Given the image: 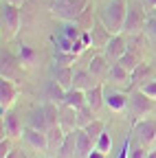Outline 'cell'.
Masks as SVG:
<instances>
[{
	"mask_svg": "<svg viewBox=\"0 0 156 158\" xmlns=\"http://www.w3.org/2000/svg\"><path fill=\"white\" fill-rule=\"evenodd\" d=\"M24 123H22V116L18 114L15 110H7L2 114V136H9V138H18L24 134Z\"/></svg>",
	"mask_w": 156,
	"mask_h": 158,
	"instance_id": "cell-7",
	"label": "cell"
},
{
	"mask_svg": "<svg viewBox=\"0 0 156 158\" xmlns=\"http://www.w3.org/2000/svg\"><path fill=\"white\" fill-rule=\"evenodd\" d=\"M95 22H97V18H95V13H92V0L86 5V9L79 13V18H77V24H79V29L82 31H90L92 27H95Z\"/></svg>",
	"mask_w": 156,
	"mask_h": 158,
	"instance_id": "cell-24",
	"label": "cell"
},
{
	"mask_svg": "<svg viewBox=\"0 0 156 158\" xmlns=\"http://www.w3.org/2000/svg\"><path fill=\"white\" fill-rule=\"evenodd\" d=\"M147 158H156V147H154V149H150V154H147Z\"/></svg>",
	"mask_w": 156,
	"mask_h": 158,
	"instance_id": "cell-46",
	"label": "cell"
},
{
	"mask_svg": "<svg viewBox=\"0 0 156 158\" xmlns=\"http://www.w3.org/2000/svg\"><path fill=\"white\" fill-rule=\"evenodd\" d=\"M125 15H128V0H110V2H106L101 7V11H99V20L106 24V29L112 35L123 33Z\"/></svg>",
	"mask_w": 156,
	"mask_h": 158,
	"instance_id": "cell-1",
	"label": "cell"
},
{
	"mask_svg": "<svg viewBox=\"0 0 156 158\" xmlns=\"http://www.w3.org/2000/svg\"><path fill=\"white\" fill-rule=\"evenodd\" d=\"M134 138L150 149L156 143V121H152V118H136L134 121Z\"/></svg>",
	"mask_w": 156,
	"mask_h": 158,
	"instance_id": "cell-5",
	"label": "cell"
},
{
	"mask_svg": "<svg viewBox=\"0 0 156 158\" xmlns=\"http://www.w3.org/2000/svg\"><path fill=\"white\" fill-rule=\"evenodd\" d=\"M147 154H150V149H147L145 145H141V143L134 138V143H132V152H130V158H147Z\"/></svg>",
	"mask_w": 156,
	"mask_h": 158,
	"instance_id": "cell-36",
	"label": "cell"
},
{
	"mask_svg": "<svg viewBox=\"0 0 156 158\" xmlns=\"http://www.w3.org/2000/svg\"><path fill=\"white\" fill-rule=\"evenodd\" d=\"M60 125L64 127V132H73L79 127L77 125V110L75 108H70L66 103L60 106Z\"/></svg>",
	"mask_w": 156,
	"mask_h": 158,
	"instance_id": "cell-17",
	"label": "cell"
},
{
	"mask_svg": "<svg viewBox=\"0 0 156 158\" xmlns=\"http://www.w3.org/2000/svg\"><path fill=\"white\" fill-rule=\"evenodd\" d=\"M90 35H92V46H95V48H106V46H108V42L112 40V33L106 29V24L101 22L99 18H97L95 27L90 29Z\"/></svg>",
	"mask_w": 156,
	"mask_h": 158,
	"instance_id": "cell-15",
	"label": "cell"
},
{
	"mask_svg": "<svg viewBox=\"0 0 156 158\" xmlns=\"http://www.w3.org/2000/svg\"><path fill=\"white\" fill-rule=\"evenodd\" d=\"M53 62H55V68L57 66H75L77 55L75 53H60V51H57L55 57H53Z\"/></svg>",
	"mask_w": 156,
	"mask_h": 158,
	"instance_id": "cell-32",
	"label": "cell"
},
{
	"mask_svg": "<svg viewBox=\"0 0 156 158\" xmlns=\"http://www.w3.org/2000/svg\"><path fill=\"white\" fill-rule=\"evenodd\" d=\"M141 90H143L150 99H154V101H156V79H152L150 84H143V86H141Z\"/></svg>",
	"mask_w": 156,
	"mask_h": 158,
	"instance_id": "cell-38",
	"label": "cell"
},
{
	"mask_svg": "<svg viewBox=\"0 0 156 158\" xmlns=\"http://www.w3.org/2000/svg\"><path fill=\"white\" fill-rule=\"evenodd\" d=\"M147 24V15H145V9L141 2H128V15H125V24H123V33L128 37H134V35H141L143 29Z\"/></svg>",
	"mask_w": 156,
	"mask_h": 158,
	"instance_id": "cell-3",
	"label": "cell"
},
{
	"mask_svg": "<svg viewBox=\"0 0 156 158\" xmlns=\"http://www.w3.org/2000/svg\"><path fill=\"white\" fill-rule=\"evenodd\" d=\"M99 81L95 79V75L88 68H75V77H73V88L79 90H90L92 86H97Z\"/></svg>",
	"mask_w": 156,
	"mask_h": 158,
	"instance_id": "cell-16",
	"label": "cell"
},
{
	"mask_svg": "<svg viewBox=\"0 0 156 158\" xmlns=\"http://www.w3.org/2000/svg\"><path fill=\"white\" fill-rule=\"evenodd\" d=\"M106 156H108V154H103V152H99V149H92L86 158H106Z\"/></svg>",
	"mask_w": 156,
	"mask_h": 158,
	"instance_id": "cell-42",
	"label": "cell"
},
{
	"mask_svg": "<svg viewBox=\"0 0 156 158\" xmlns=\"http://www.w3.org/2000/svg\"><path fill=\"white\" fill-rule=\"evenodd\" d=\"M64 138H66V132L62 125H53L46 130V141H48V156H57L60 154V147L64 143Z\"/></svg>",
	"mask_w": 156,
	"mask_h": 158,
	"instance_id": "cell-12",
	"label": "cell"
},
{
	"mask_svg": "<svg viewBox=\"0 0 156 158\" xmlns=\"http://www.w3.org/2000/svg\"><path fill=\"white\" fill-rule=\"evenodd\" d=\"M7 158H24V154H22V149H18V147H13V149H11V154H9Z\"/></svg>",
	"mask_w": 156,
	"mask_h": 158,
	"instance_id": "cell-41",
	"label": "cell"
},
{
	"mask_svg": "<svg viewBox=\"0 0 156 158\" xmlns=\"http://www.w3.org/2000/svg\"><path fill=\"white\" fill-rule=\"evenodd\" d=\"M147 7L150 9H156V0H147Z\"/></svg>",
	"mask_w": 156,
	"mask_h": 158,
	"instance_id": "cell-45",
	"label": "cell"
},
{
	"mask_svg": "<svg viewBox=\"0 0 156 158\" xmlns=\"http://www.w3.org/2000/svg\"><path fill=\"white\" fill-rule=\"evenodd\" d=\"M18 57H20L22 66H27V68H31V66L37 62V53H35V48L29 46V44H20V53H18Z\"/></svg>",
	"mask_w": 156,
	"mask_h": 158,
	"instance_id": "cell-28",
	"label": "cell"
},
{
	"mask_svg": "<svg viewBox=\"0 0 156 158\" xmlns=\"http://www.w3.org/2000/svg\"><path fill=\"white\" fill-rule=\"evenodd\" d=\"M130 152H132V141H130V136L123 141V145H121V152H119V156L116 158H130Z\"/></svg>",
	"mask_w": 156,
	"mask_h": 158,
	"instance_id": "cell-39",
	"label": "cell"
},
{
	"mask_svg": "<svg viewBox=\"0 0 156 158\" xmlns=\"http://www.w3.org/2000/svg\"><path fill=\"white\" fill-rule=\"evenodd\" d=\"M86 103L97 112L101 106H106V92H103V84L99 81L97 86H92L90 90H86Z\"/></svg>",
	"mask_w": 156,
	"mask_h": 158,
	"instance_id": "cell-18",
	"label": "cell"
},
{
	"mask_svg": "<svg viewBox=\"0 0 156 158\" xmlns=\"http://www.w3.org/2000/svg\"><path fill=\"white\" fill-rule=\"evenodd\" d=\"M73 154H77V130L73 132H66V138H64V143L60 147V158H70Z\"/></svg>",
	"mask_w": 156,
	"mask_h": 158,
	"instance_id": "cell-23",
	"label": "cell"
},
{
	"mask_svg": "<svg viewBox=\"0 0 156 158\" xmlns=\"http://www.w3.org/2000/svg\"><path fill=\"white\" fill-rule=\"evenodd\" d=\"M128 40H125V33H119V35H112V40L108 42V46L103 48V55L108 59H114V62H119V59L125 55L128 51Z\"/></svg>",
	"mask_w": 156,
	"mask_h": 158,
	"instance_id": "cell-9",
	"label": "cell"
},
{
	"mask_svg": "<svg viewBox=\"0 0 156 158\" xmlns=\"http://www.w3.org/2000/svg\"><path fill=\"white\" fill-rule=\"evenodd\" d=\"M5 2H11V5H15V7H22L27 0H5Z\"/></svg>",
	"mask_w": 156,
	"mask_h": 158,
	"instance_id": "cell-43",
	"label": "cell"
},
{
	"mask_svg": "<svg viewBox=\"0 0 156 158\" xmlns=\"http://www.w3.org/2000/svg\"><path fill=\"white\" fill-rule=\"evenodd\" d=\"M84 130H86V134L92 138V141L97 143V138H99V136L103 134V130H106V123H103V121H99V118H95V121H92L90 125H86Z\"/></svg>",
	"mask_w": 156,
	"mask_h": 158,
	"instance_id": "cell-31",
	"label": "cell"
},
{
	"mask_svg": "<svg viewBox=\"0 0 156 158\" xmlns=\"http://www.w3.org/2000/svg\"><path fill=\"white\" fill-rule=\"evenodd\" d=\"M27 125H31V127H35V130H42V132H46V130H48V121H46L44 108H37V110H33V112H31V118H29V123H27Z\"/></svg>",
	"mask_w": 156,
	"mask_h": 158,
	"instance_id": "cell-27",
	"label": "cell"
},
{
	"mask_svg": "<svg viewBox=\"0 0 156 158\" xmlns=\"http://www.w3.org/2000/svg\"><path fill=\"white\" fill-rule=\"evenodd\" d=\"M95 149H99V152H103V154H108V152L112 149V136H110V132L103 130V134L97 138V143H95Z\"/></svg>",
	"mask_w": 156,
	"mask_h": 158,
	"instance_id": "cell-33",
	"label": "cell"
},
{
	"mask_svg": "<svg viewBox=\"0 0 156 158\" xmlns=\"http://www.w3.org/2000/svg\"><path fill=\"white\" fill-rule=\"evenodd\" d=\"M92 121H95V110H92L88 103L77 110V125H79V127H86V125H90Z\"/></svg>",
	"mask_w": 156,
	"mask_h": 158,
	"instance_id": "cell-30",
	"label": "cell"
},
{
	"mask_svg": "<svg viewBox=\"0 0 156 158\" xmlns=\"http://www.w3.org/2000/svg\"><path fill=\"white\" fill-rule=\"evenodd\" d=\"M110 79H112V81H116V84H130V81H132V73H130L128 68H123L119 62H114V64L110 66Z\"/></svg>",
	"mask_w": 156,
	"mask_h": 158,
	"instance_id": "cell-25",
	"label": "cell"
},
{
	"mask_svg": "<svg viewBox=\"0 0 156 158\" xmlns=\"http://www.w3.org/2000/svg\"><path fill=\"white\" fill-rule=\"evenodd\" d=\"M92 149H95V141L86 134L84 127H77V156H79V158H86Z\"/></svg>",
	"mask_w": 156,
	"mask_h": 158,
	"instance_id": "cell-19",
	"label": "cell"
},
{
	"mask_svg": "<svg viewBox=\"0 0 156 158\" xmlns=\"http://www.w3.org/2000/svg\"><path fill=\"white\" fill-rule=\"evenodd\" d=\"M11 138L9 136H2V141H0V158H7L11 154Z\"/></svg>",
	"mask_w": 156,
	"mask_h": 158,
	"instance_id": "cell-37",
	"label": "cell"
},
{
	"mask_svg": "<svg viewBox=\"0 0 156 158\" xmlns=\"http://www.w3.org/2000/svg\"><path fill=\"white\" fill-rule=\"evenodd\" d=\"M18 94H20V90H18V84L13 79H7V77L0 79V114L13 108Z\"/></svg>",
	"mask_w": 156,
	"mask_h": 158,
	"instance_id": "cell-6",
	"label": "cell"
},
{
	"mask_svg": "<svg viewBox=\"0 0 156 158\" xmlns=\"http://www.w3.org/2000/svg\"><path fill=\"white\" fill-rule=\"evenodd\" d=\"M20 22H22L20 7H15V5L2 0V37L5 40L15 37V33L20 31Z\"/></svg>",
	"mask_w": 156,
	"mask_h": 158,
	"instance_id": "cell-4",
	"label": "cell"
},
{
	"mask_svg": "<svg viewBox=\"0 0 156 158\" xmlns=\"http://www.w3.org/2000/svg\"><path fill=\"white\" fill-rule=\"evenodd\" d=\"M152 103H154V99H150L141 88L136 90L132 97H130V106H132V116H134V121L136 118H141L145 114L152 112Z\"/></svg>",
	"mask_w": 156,
	"mask_h": 158,
	"instance_id": "cell-8",
	"label": "cell"
},
{
	"mask_svg": "<svg viewBox=\"0 0 156 158\" xmlns=\"http://www.w3.org/2000/svg\"><path fill=\"white\" fill-rule=\"evenodd\" d=\"M106 106L112 112H123L128 108V94L125 92H110V94H106Z\"/></svg>",
	"mask_w": 156,
	"mask_h": 158,
	"instance_id": "cell-22",
	"label": "cell"
},
{
	"mask_svg": "<svg viewBox=\"0 0 156 158\" xmlns=\"http://www.w3.org/2000/svg\"><path fill=\"white\" fill-rule=\"evenodd\" d=\"M64 97H66V88H62V86L53 79V81L48 84V88H46V101H53V103H57V106H62V103H64Z\"/></svg>",
	"mask_w": 156,
	"mask_h": 158,
	"instance_id": "cell-26",
	"label": "cell"
},
{
	"mask_svg": "<svg viewBox=\"0 0 156 158\" xmlns=\"http://www.w3.org/2000/svg\"><path fill=\"white\" fill-rule=\"evenodd\" d=\"M119 64H121L123 68H128V70L132 73V70H134L136 66L141 64V55L136 53V51H132V48H128V51H125V55H123V57L119 59Z\"/></svg>",
	"mask_w": 156,
	"mask_h": 158,
	"instance_id": "cell-29",
	"label": "cell"
},
{
	"mask_svg": "<svg viewBox=\"0 0 156 158\" xmlns=\"http://www.w3.org/2000/svg\"><path fill=\"white\" fill-rule=\"evenodd\" d=\"M22 136H24V141H27V145H29V147H33V149H37V152H48L46 132H42V130H35V127L27 125Z\"/></svg>",
	"mask_w": 156,
	"mask_h": 158,
	"instance_id": "cell-11",
	"label": "cell"
},
{
	"mask_svg": "<svg viewBox=\"0 0 156 158\" xmlns=\"http://www.w3.org/2000/svg\"><path fill=\"white\" fill-rule=\"evenodd\" d=\"M20 68H22V62L20 57H13L9 51L2 48V66H0V75L7 77V79H15L20 77Z\"/></svg>",
	"mask_w": 156,
	"mask_h": 158,
	"instance_id": "cell-10",
	"label": "cell"
},
{
	"mask_svg": "<svg viewBox=\"0 0 156 158\" xmlns=\"http://www.w3.org/2000/svg\"><path fill=\"white\" fill-rule=\"evenodd\" d=\"M64 103L79 110L82 106H86V90H79V88H68L66 90V97H64Z\"/></svg>",
	"mask_w": 156,
	"mask_h": 158,
	"instance_id": "cell-21",
	"label": "cell"
},
{
	"mask_svg": "<svg viewBox=\"0 0 156 158\" xmlns=\"http://www.w3.org/2000/svg\"><path fill=\"white\" fill-rule=\"evenodd\" d=\"M73 77H75V66H57L55 68V81L62 88H73Z\"/></svg>",
	"mask_w": 156,
	"mask_h": 158,
	"instance_id": "cell-20",
	"label": "cell"
},
{
	"mask_svg": "<svg viewBox=\"0 0 156 158\" xmlns=\"http://www.w3.org/2000/svg\"><path fill=\"white\" fill-rule=\"evenodd\" d=\"M108 62H110V59L106 57V55H92L90 57V62L86 64V68L95 75V79H97V81H99V79H103L106 75H110V66H108Z\"/></svg>",
	"mask_w": 156,
	"mask_h": 158,
	"instance_id": "cell-14",
	"label": "cell"
},
{
	"mask_svg": "<svg viewBox=\"0 0 156 158\" xmlns=\"http://www.w3.org/2000/svg\"><path fill=\"white\" fill-rule=\"evenodd\" d=\"M62 33H64L66 37H70L73 42H77V40L82 37V29H79V24H77V22H66L64 29H62Z\"/></svg>",
	"mask_w": 156,
	"mask_h": 158,
	"instance_id": "cell-35",
	"label": "cell"
},
{
	"mask_svg": "<svg viewBox=\"0 0 156 158\" xmlns=\"http://www.w3.org/2000/svg\"><path fill=\"white\" fill-rule=\"evenodd\" d=\"M86 48H88V46H86V44H84V42H82V40H77V42H75V44H73V53H75V55H77V57H79V55H82V53H84V51H86Z\"/></svg>",
	"mask_w": 156,
	"mask_h": 158,
	"instance_id": "cell-40",
	"label": "cell"
},
{
	"mask_svg": "<svg viewBox=\"0 0 156 158\" xmlns=\"http://www.w3.org/2000/svg\"><path fill=\"white\" fill-rule=\"evenodd\" d=\"M150 27H152V31H154V33H156V15H154V18H152V20H150Z\"/></svg>",
	"mask_w": 156,
	"mask_h": 158,
	"instance_id": "cell-44",
	"label": "cell"
},
{
	"mask_svg": "<svg viewBox=\"0 0 156 158\" xmlns=\"http://www.w3.org/2000/svg\"><path fill=\"white\" fill-rule=\"evenodd\" d=\"M152 79H156V68L154 66H150V64H139L134 70H132V81H130V86H143V84H150Z\"/></svg>",
	"mask_w": 156,
	"mask_h": 158,
	"instance_id": "cell-13",
	"label": "cell"
},
{
	"mask_svg": "<svg viewBox=\"0 0 156 158\" xmlns=\"http://www.w3.org/2000/svg\"><path fill=\"white\" fill-rule=\"evenodd\" d=\"M73 44H75V42H73L70 37H66L64 33L55 37V48L60 51V53H73Z\"/></svg>",
	"mask_w": 156,
	"mask_h": 158,
	"instance_id": "cell-34",
	"label": "cell"
},
{
	"mask_svg": "<svg viewBox=\"0 0 156 158\" xmlns=\"http://www.w3.org/2000/svg\"><path fill=\"white\" fill-rule=\"evenodd\" d=\"M90 0H51V13L64 22H77Z\"/></svg>",
	"mask_w": 156,
	"mask_h": 158,
	"instance_id": "cell-2",
	"label": "cell"
}]
</instances>
